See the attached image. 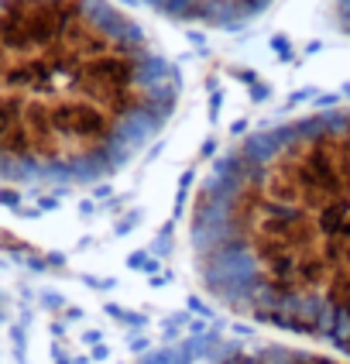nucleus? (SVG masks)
Segmentation results:
<instances>
[{
    "mask_svg": "<svg viewBox=\"0 0 350 364\" xmlns=\"http://www.w3.org/2000/svg\"><path fill=\"white\" fill-rule=\"evenodd\" d=\"M138 364H340L333 358L299 350L268 341H247V337H189L162 350H151Z\"/></svg>",
    "mask_w": 350,
    "mask_h": 364,
    "instance_id": "nucleus-3",
    "label": "nucleus"
},
{
    "mask_svg": "<svg viewBox=\"0 0 350 364\" xmlns=\"http://www.w3.org/2000/svg\"><path fill=\"white\" fill-rule=\"evenodd\" d=\"M333 21H337V28L350 38V0H333Z\"/></svg>",
    "mask_w": 350,
    "mask_h": 364,
    "instance_id": "nucleus-5",
    "label": "nucleus"
},
{
    "mask_svg": "<svg viewBox=\"0 0 350 364\" xmlns=\"http://www.w3.org/2000/svg\"><path fill=\"white\" fill-rule=\"evenodd\" d=\"M134 4H141L175 24L234 31V28H244L254 18H261L275 0H134Z\"/></svg>",
    "mask_w": 350,
    "mask_h": 364,
    "instance_id": "nucleus-4",
    "label": "nucleus"
},
{
    "mask_svg": "<svg viewBox=\"0 0 350 364\" xmlns=\"http://www.w3.org/2000/svg\"><path fill=\"white\" fill-rule=\"evenodd\" d=\"M175 103L172 62L110 0H0V182L110 179Z\"/></svg>",
    "mask_w": 350,
    "mask_h": 364,
    "instance_id": "nucleus-2",
    "label": "nucleus"
},
{
    "mask_svg": "<svg viewBox=\"0 0 350 364\" xmlns=\"http://www.w3.org/2000/svg\"><path fill=\"white\" fill-rule=\"evenodd\" d=\"M189 247L217 303L350 354V107L234 144L199 186Z\"/></svg>",
    "mask_w": 350,
    "mask_h": 364,
    "instance_id": "nucleus-1",
    "label": "nucleus"
}]
</instances>
